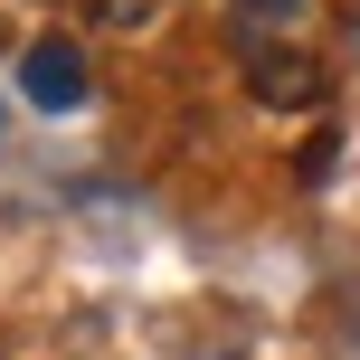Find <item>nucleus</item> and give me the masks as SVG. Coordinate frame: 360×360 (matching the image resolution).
<instances>
[{
  "label": "nucleus",
  "mask_w": 360,
  "mask_h": 360,
  "mask_svg": "<svg viewBox=\"0 0 360 360\" xmlns=\"http://www.w3.org/2000/svg\"><path fill=\"white\" fill-rule=\"evenodd\" d=\"M237 10H247V29H266V38H275L294 10H304V0H237Z\"/></svg>",
  "instance_id": "7ed1b4c3"
},
{
  "label": "nucleus",
  "mask_w": 360,
  "mask_h": 360,
  "mask_svg": "<svg viewBox=\"0 0 360 360\" xmlns=\"http://www.w3.org/2000/svg\"><path fill=\"white\" fill-rule=\"evenodd\" d=\"M247 86H256V105H275V114L323 105V67H313L294 38H266V29H247Z\"/></svg>",
  "instance_id": "f257e3e1"
},
{
  "label": "nucleus",
  "mask_w": 360,
  "mask_h": 360,
  "mask_svg": "<svg viewBox=\"0 0 360 360\" xmlns=\"http://www.w3.org/2000/svg\"><path fill=\"white\" fill-rule=\"evenodd\" d=\"M162 0H95V19H114V29H133V19H152Z\"/></svg>",
  "instance_id": "20e7f679"
},
{
  "label": "nucleus",
  "mask_w": 360,
  "mask_h": 360,
  "mask_svg": "<svg viewBox=\"0 0 360 360\" xmlns=\"http://www.w3.org/2000/svg\"><path fill=\"white\" fill-rule=\"evenodd\" d=\"M86 48H76V38H29V57H19V95H29L38 114H67V105H86Z\"/></svg>",
  "instance_id": "f03ea898"
}]
</instances>
